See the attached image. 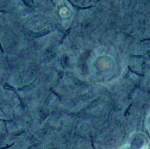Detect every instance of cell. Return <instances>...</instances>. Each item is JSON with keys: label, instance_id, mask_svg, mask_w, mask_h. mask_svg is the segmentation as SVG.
Listing matches in <instances>:
<instances>
[{"label": "cell", "instance_id": "6da1fadb", "mask_svg": "<svg viewBox=\"0 0 150 149\" xmlns=\"http://www.w3.org/2000/svg\"><path fill=\"white\" fill-rule=\"evenodd\" d=\"M146 142L145 137L141 134H137L132 137L130 141V149H142Z\"/></svg>", "mask_w": 150, "mask_h": 149}, {"label": "cell", "instance_id": "7a4b0ae2", "mask_svg": "<svg viewBox=\"0 0 150 149\" xmlns=\"http://www.w3.org/2000/svg\"><path fill=\"white\" fill-rule=\"evenodd\" d=\"M149 126H150V120H149Z\"/></svg>", "mask_w": 150, "mask_h": 149}, {"label": "cell", "instance_id": "3957f363", "mask_svg": "<svg viewBox=\"0 0 150 149\" xmlns=\"http://www.w3.org/2000/svg\"><path fill=\"white\" fill-rule=\"evenodd\" d=\"M130 149V148H128V149Z\"/></svg>", "mask_w": 150, "mask_h": 149}]
</instances>
